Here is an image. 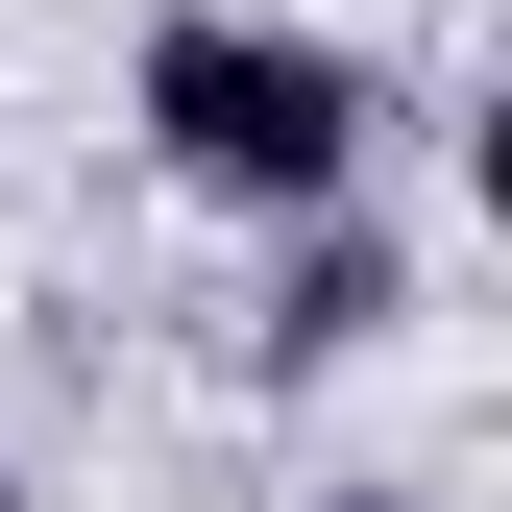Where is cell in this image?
I'll use <instances>...</instances> for the list:
<instances>
[{"instance_id": "1", "label": "cell", "mask_w": 512, "mask_h": 512, "mask_svg": "<svg viewBox=\"0 0 512 512\" xmlns=\"http://www.w3.org/2000/svg\"><path fill=\"white\" fill-rule=\"evenodd\" d=\"M122 122H147L196 196L317 220V196H366V147H391V74H366L342 25H269V0H171V25L122 49Z\"/></svg>"}, {"instance_id": "2", "label": "cell", "mask_w": 512, "mask_h": 512, "mask_svg": "<svg viewBox=\"0 0 512 512\" xmlns=\"http://www.w3.org/2000/svg\"><path fill=\"white\" fill-rule=\"evenodd\" d=\"M415 317V244L366 220V196H317V220H269V293H244V366L269 391H317V366H366Z\"/></svg>"}, {"instance_id": "3", "label": "cell", "mask_w": 512, "mask_h": 512, "mask_svg": "<svg viewBox=\"0 0 512 512\" xmlns=\"http://www.w3.org/2000/svg\"><path fill=\"white\" fill-rule=\"evenodd\" d=\"M317 512H439V488H317Z\"/></svg>"}, {"instance_id": "4", "label": "cell", "mask_w": 512, "mask_h": 512, "mask_svg": "<svg viewBox=\"0 0 512 512\" xmlns=\"http://www.w3.org/2000/svg\"><path fill=\"white\" fill-rule=\"evenodd\" d=\"M0 512H25V464H0Z\"/></svg>"}]
</instances>
